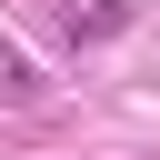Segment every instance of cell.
I'll return each instance as SVG.
<instances>
[{
  "instance_id": "1",
  "label": "cell",
  "mask_w": 160,
  "mask_h": 160,
  "mask_svg": "<svg viewBox=\"0 0 160 160\" xmlns=\"http://www.w3.org/2000/svg\"><path fill=\"white\" fill-rule=\"evenodd\" d=\"M130 20H140V0H60V30L70 40H120Z\"/></svg>"
},
{
  "instance_id": "2",
  "label": "cell",
  "mask_w": 160,
  "mask_h": 160,
  "mask_svg": "<svg viewBox=\"0 0 160 160\" xmlns=\"http://www.w3.org/2000/svg\"><path fill=\"white\" fill-rule=\"evenodd\" d=\"M0 90H10V100H30V90H40V80H30V60H20V40H10V30H0Z\"/></svg>"
}]
</instances>
